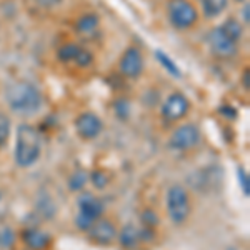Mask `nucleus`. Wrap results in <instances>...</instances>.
<instances>
[{"instance_id": "obj_1", "label": "nucleus", "mask_w": 250, "mask_h": 250, "mask_svg": "<svg viewBox=\"0 0 250 250\" xmlns=\"http://www.w3.org/2000/svg\"><path fill=\"white\" fill-rule=\"evenodd\" d=\"M42 155V134L30 124H20L15 135L14 160L20 168H29Z\"/></svg>"}, {"instance_id": "obj_2", "label": "nucleus", "mask_w": 250, "mask_h": 250, "mask_svg": "<svg viewBox=\"0 0 250 250\" xmlns=\"http://www.w3.org/2000/svg\"><path fill=\"white\" fill-rule=\"evenodd\" d=\"M5 100L10 110L22 117L35 115L43 105V97L40 90L29 82H17L7 87Z\"/></svg>"}, {"instance_id": "obj_3", "label": "nucleus", "mask_w": 250, "mask_h": 250, "mask_svg": "<svg viewBox=\"0 0 250 250\" xmlns=\"http://www.w3.org/2000/svg\"><path fill=\"white\" fill-rule=\"evenodd\" d=\"M165 205H167L168 219L175 225L185 224L192 213V204L188 192L179 184H173L168 187L167 197H165Z\"/></svg>"}, {"instance_id": "obj_4", "label": "nucleus", "mask_w": 250, "mask_h": 250, "mask_svg": "<svg viewBox=\"0 0 250 250\" xmlns=\"http://www.w3.org/2000/svg\"><path fill=\"white\" fill-rule=\"evenodd\" d=\"M167 17L177 30H188L199 22V10L190 0H168Z\"/></svg>"}, {"instance_id": "obj_5", "label": "nucleus", "mask_w": 250, "mask_h": 250, "mask_svg": "<svg viewBox=\"0 0 250 250\" xmlns=\"http://www.w3.org/2000/svg\"><path fill=\"white\" fill-rule=\"evenodd\" d=\"M104 213V205L92 193H82L79 197V212L75 217V225L79 230L87 232L95 220H99Z\"/></svg>"}, {"instance_id": "obj_6", "label": "nucleus", "mask_w": 250, "mask_h": 250, "mask_svg": "<svg viewBox=\"0 0 250 250\" xmlns=\"http://www.w3.org/2000/svg\"><path fill=\"white\" fill-rule=\"evenodd\" d=\"M200 142V130L195 124H184L172 132L168 145L173 150H190Z\"/></svg>"}, {"instance_id": "obj_7", "label": "nucleus", "mask_w": 250, "mask_h": 250, "mask_svg": "<svg viewBox=\"0 0 250 250\" xmlns=\"http://www.w3.org/2000/svg\"><path fill=\"white\" fill-rule=\"evenodd\" d=\"M188 108H190V104L187 97L180 92H173L162 104V117L168 122H177L188 114Z\"/></svg>"}, {"instance_id": "obj_8", "label": "nucleus", "mask_w": 250, "mask_h": 250, "mask_svg": "<svg viewBox=\"0 0 250 250\" xmlns=\"http://www.w3.org/2000/svg\"><path fill=\"white\" fill-rule=\"evenodd\" d=\"M119 68L124 77H128V79L140 77V74H142V70H144V55H142V52H140V48L128 47L122 54V57H120Z\"/></svg>"}, {"instance_id": "obj_9", "label": "nucleus", "mask_w": 250, "mask_h": 250, "mask_svg": "<svg viewBox=\"0 0 250 250\" xmlns=\"http://www.w3.org/2000/svg\"><path fill=\"white\" fill-rule=\"evenodd\" d=\"M74 125H75V130H77V135L83 140L97 139L104 128V124H102V120H100V117H97L95 114H92V112H83V114H80L77 119H75Z\"/></svg>"}, {"instance_id": "obj_10", "label": "nucleus", "mask_w": 250, "mask_h": 250, "mask_svg": "<svg viewBox=\"0 0 250 250\" xmlns=\"http://www.w3.org/2000/svg\"><path fill=\"white\" fill-rule=\"evenodd\" d=\"M208 45H210L213 54L222 59H230L237 54V43L229 39L222 32L220 27H215V29L210 30V34H208Z\"/></svg>"}, {"instance_id": "obj_11", "label": "nucleus", "mask_w": 250, "mask_h": 250, "mask_svg": "<svg viewBox=\"0 0 250 250\" xmlns=\"http://www.w3.org/2000/svg\"><path fill=\"white\" fill-rule=\"evenodd\" d=\"M87 232H88V239L94 242V244H99V245L112 244V242L117 239V233H119L114 222H110L107 219L95 220Z\"/></svg>"}, {"instance_id": "obj_12", "label": "nucleus", "mask_w": 250, "mask_h": 250, "mask_svg": "<svg viewBox=\"0 0 250 250\" xmlns=\"http://www.w3.org/2000/svg\"><path fill=\"white\" fill-rule=\"evenodd\" d=\"M22 242L30 250H45L50 245L52 237L39 229H25L22 232Z\"/></svg>"}, {"instance_id": "obj_13", "label": "nucleus", "mask_w": 250, "mask_h": 250, "mask_svg": "<svg viewBox=\"0 0 250 250\" xmlns=\"http://www.w3.org/2000/svg\"><path fill=\"white\" fill-rule=\"evenodd\" d=\"M117 237H119V242L124 249H135L139 245V242L142 240L140 239V230L134 224L124 225L122 230L117 233Z\"/></svg>"}, {"instance_id": "obj_14", "label": "nucleus", "mask_w": 250, "mask_h": 250, "mask_svg": "<svg viewBox=\"0 0 250 250\" xmlns=\"http://www.w3.org/2000/svg\"><path fill=\"white\" fill-rule=\"evenodd\" d=\"M99 22L100 20H99V15L97 14H83L82 17L77 20V23H75V29H77L79 34H82V35H90L97 30Z\"/></svg>"}, {"instance_id": "obj_15", "label": "nucleus", "mask_w": 250, "mask_h": 250, "mask_svg": "<svg viewBox=\"0 0 250 250\" xmlns=\"http://www.w3.org/2000/svg\"><path fill=\"white\" fill-rule=\"evenodd\" d=\"M80 50H82V47L79 45V43L75 42H67L63 43L62 47L59 48L57 52V57L62 63H74L75 60H77Z\"/></svg>"}, {"instance_id": "obj_16", "label": "nucleus", "mask_w": 250, "mask_h": 250, "mask_svg": "<svg viewBox=\"0 0 250 250\" xmlns=\"http://www.w3.org/2000/svg\"><path fill=\"white\" fill-rule=\"evenodd\" d=\"M227 0H202V10L207 19L219 17L227 9Z\"/></svg>"}, {"instance_id": "obj_17", "label": "nucleus", "mask_w": 250, "mask_h": 250, "mask_svg": "<svg viewBox=\"0 0 250 250\" xmlns=\"http://www.w3.org/2000/svg\"><path fill=\"white\" fill-rule=\"evenodd\" d=\"M220 29L229 39L233 40L235 43L239 42V40L242 39V35H244V27H242V23L235 19H229L227 22L222 23Z\"/></svg>"}, {"instance_id": "obj_18", "label": "nucleus", "mask_w": 250, "mask_h": 250, "mask_svg": "<svg viewBox=\"0 0 250 250\" xmlns=\"http://www.w3.org/2000/svg\"><path fill=\"white\" fill-rule=\"evenodd\" d=\"M155 57H157V60H159L160 65H162L170 75H173V77H177V79L182 77V72H180L179 65H177V63L173 62V60H172L170 57H168V55L165 54V52L157 50V52H155Z\"/></svg>"}, {"instance_id": "obj_19", "label": "nucleus", "mask_w": 250, "mask_h": 250, "mask_svg": "<svg viewBox=\"0 0 250 250\" xmlns=\"http://www.w3.org/2000/svg\"><path fill=\"white\" fill-rule=\"evenodd\" d=\"M87 180H88V175L83 170L74 172L70 175V179H68V188H70V190H82L83 185L87 184Z\"/></svg>"}, {"instance_id": "obj_20", "label": "nucleus", "mask_w": 250, "mask_h": 250, "mask_svg": "<svg viewBox=\"0 0 250 250\" xmlns=\"http://www.w3.org/2000/svg\"><path fill=\"white\" fill-rule=\"evenodd\" d=\"M10 130H12L10 119L5 114H2V112H0V147H3V145L9 142Z\"/></svg>"}, {"instance_id": "obj_21", "label": "nucleus", "mask_w": 250, "mask_h": 250, "mask_svg": "<svg viewBox=\"0 0 250 250\" xmlns=\"http://www.w3.org/2000/svg\"><path fill=\"white\" fill-rule=\"evenodd\" d=\"M90 180H92V184H94L97 188H105L107 184L110 182L108 175L104 170H94V172H92V175H90Z\"/></svg>"}, {"instance_id": "obj_22", "label": "nucleus", "mask_w": 250, "mask_h": 250, "mask_svg": "<svg viewBox=\"0 0 250 250\" xmlns=\"http://www.w3.org/2000/svg\"><path fill=\"white\" fill-rule=\"evenodd\" d=\"M92 62H94V55H92L88 50H85V48H82L77 60L74 62V65H77L80 68H87L88 65H92Z\"/></svg>"}, {"instance_id": "obj_23", "label": "nucleus", "mask_w": 250, "mask_h": 250, "mask_svg": "<svg viewBox=\"0 0 250 250\" xmlns=\"http://www.w3.org/2000/svg\"><path fill=\"white\" fill-rule=\"evenodd\" d=\"M142 222L145 224V227L154 229L157 224H159V215L152 210V208H147V210L142 212Z\"/></svg>"}, {"instance_id": "obj_24", "label": "nucleus", "mask_w": 250, "mask_h": 250, "mask_svg": "<svg viewBox=\"0 0 250 250\" xmlns=\"http://www.w3.org/2000/svg\"><path fill=\"white\" fill-rule=\"evenodd\" d=\"M237 173H239V182H240L242 190H244L245 195H249V193H250V184H249V175H247V172H245L242 167H239V168H237Z\"/></svg>"}, {"instance_id": "obj_25", "label": "nucleus", "mask_w": 250, "mask_h": 250, "mask_svg": "<svg viewBox=\"0 0 250 250\" xmlns=\"http://www.w3.org/2000/svg\"><path fill=\"white\" fill-rule=\"evenodd\" d=\"M30 3H34V7L39 9H54L62 3V0H30Z\"/></svg>"}, {"instance_id": "obj_26", "label": "nucleus", "mask_w": 250, "mask_h": 250, "mask_svg": "<svg viewBox=\"0 0 250 250\" xmlns=\"http://www.w3.org/2000/svg\"><path fill=\"white\" fill-rule=\"evenodd\" d=\"M219 112H220L222 115H225V117H232V119L237 115V114H235V108H233V107H229V105L220 107V108H219Z\"/></svg>"}, {"instance_id": "obj_27", "label": "nucleus", "mask_w": 250, "mask_h": 250, "mask_svg": "<svg viewBox=\"0 0 250 250\" xmlns=\"http://www.w3.org/2000/svg\"><path fill=\"white\" fill-rule=\"evenodd\" d=\"M242 17H244L245 23H249V20H250V7H249V3H245L244 9H242Z\"/></svg>"}, {"instance_id": "obj_28", "label": "nucleus", "mask_w": 250, "mask_h": 250, "mask_svg": "<svg viewBox=\"0 0 250 250\" xmlns=\"http://www.w3.org/2000/svg\"><path fill=\"white\" fill-rule=\"evenodd\" d=\"M242 83H244V87H245V88H249V87H250V72H249V68H245L244 77H242Z\"/></svg>"}, {"instance_id": "obj_29", "label": "nucleus", "mask_w": 250, "mask_h": 250, "mask_svg": "<svg viewBox=\"0 0 250 250\" xmlns=\"http://www.w3.org/2000/svg\"><path fill=\"white\" fill-rule=\"evenodd\" d=\"M237 2H245V0H237Z\"/></svg>"}, {"instance_id": "obj_30", "label": "nucleus", "mask_w": 250, "mask_h": 250, "mask_svg": "<svg viewBox=\"0 0 250 250\" xmlns=\"http://www.w3.org/2000/svg\"><path fill=\"white\" fill-rule=\"evenodd\" d=\"M0 199H2V193H0Z\"/></svg>"}]
</instances>
